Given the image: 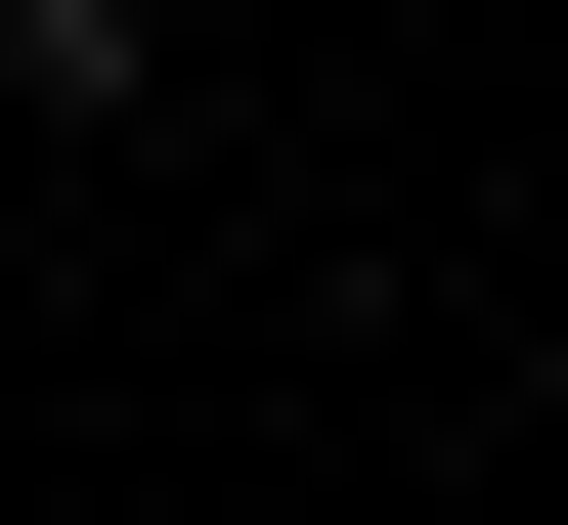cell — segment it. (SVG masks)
<instances>
[{"label":"cell","mask_w":568,"mask_h":525,"mask_svg":"<svg viewBox=\"0 0 568 525\" xmlns=\"http://www.w3.org/2000/svg\"><path fill=\"white\" fill-rule=\"evenodd\" d=\"M0 88H175V0H0Z\"/></svg>","instance_id":"cell-1"}]
</instances>
